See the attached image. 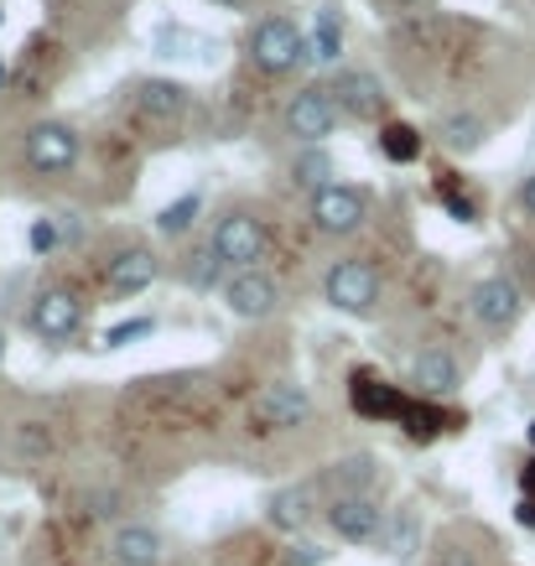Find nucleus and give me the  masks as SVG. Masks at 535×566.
<instances>
[{
	"instance_id": "f257e3e1",
	"label": "nucleus",
	"mask_w": 535,
	"mask_h": 566,
	"mask_svg": "<svg viewBox=\"0 0 535 566\" xmlns=\"http://www.w3.org/2000/svg\"><path fill=\"white\" fill-rule=\"evenodd\" d=\"M244 52H250V63H255L260 73H271V78L292 73L296 63H307V57H312L307 32H302L296 21H286V17L255 21V27H250V36H244Z\"/></svg>"
},
{
	"instance_id": "f03ea898",
	"label": "nucleus",
	"mask_w": 535,
	"mask_h": 566,
	"mask_svg": "<svg viewBox=\"0 0 535 566\" xmlns=\"http://www.w3.org/2000/svg\"><path fill=\"white\" fill-rule=\"evenodd\" d=\"M323 302L344 317H375L380 307V271L369 260H333L323 275Z\"/></svg>"
},
{
	"instance_id": "7ed1b4c3",
	"label": "nucleus",
	"mask_w": 535,
	"mask_h": 566,
	"mask_svg": "<svg viewBox=\"0 0 535 566\" xmlns=\"http://www.w3.org/2000/svg\"><path fill=\"white\" fill-rule=\"evenodd\" d=\"M208 250L224 260L229 271H260V260L271 255V229L255 213H224V219L213 223Z\"/></svg>"
},
{
	"instance_id": "20e7f679",
	"label": "nucleus",
	"mask_w": 535,
	"mask_h": 566,
	"mask_svg": "<svg viewBox=\"0 0 535 566\" xmlns=\"http://www.w3.org/2000/svg\"><path fill=\"white\" fill-rule=\"evenodd\" d=\"M323 520H328V531L348 546H369V541H380L385 535V520L390 510H380V499L375 494H333L323 504Z\"/></svg>"
},
{
	"instance_id": "39448f33",
	"label": "nucleus",
	"mask_w": 535,
	"mask_h": 566,
	"mask_svg": "<svg viewBox=\"0 0 535 566\" xmlns=\"http://www.w3.org/2000/svg\"><path fill=\"white\" fill-rule=\"evenodd\" d=\"M27 327H32L42 344H63V338H73L84 327V296L73 292V286H42L32 312H27Z\"/></svg>"
},
{
	"instance_id": "423d86ee",
	"label": "nucleus",
	"mask_w": 535,
	"mask_h": 566,
	"mask_svg": "<svg viewBox=\"0 0 535 566\" xmlns=\"http://www.w3.org/2000/svg\"><path fill=\"white\" fill-rule=\"evenodd\" d=\"M364 219H369V192L364 188L328 182L323 192H312V223H317V234L344 240V234H359Z\"/></svg>"
},
{
	"instance_id": "0eeeda50",
	"label": "nucleus",
	"mask_w": 535,
	"mask_h": 566,
	"mask_svg": "<svg viewBox=\"0 0 535 566\" xmlns=\"http://www.w3.org/2000/svg\"><path fill=\"white\" fill-rule=\"evenodd\" d=\"M468 312L484 333H510L525 312V292H520L510 275H484L473 292H468Z\"/></svg>"
},
{
	"instance_id": "6e6552de",
	"label": "nucleus",
	"mask_w": 535,
	"mask_h": 566,
	"mask_svg": "<svg viewBox=\"0 0 535 566\" xmlns=\"http://www.w3.org/2000/svg\"><path fill=\"white\" fill-rule=\"evenodd\" d=\"M224 307L240 317V323H265V317H276L281 312V286L276 275L265 271H234L224 281Z\"/></svg>"
},
{
	"instance_id": "1a4fd4ad",
	"label": "nucleus",
	"mask_w": 535,
	"mask_h": 566,
	"mask_svg": "<svg viewBox=\"0 0 535 566\" xmlns=\"http://www.w3.org/2000/svg\"><path fill=\"white\" fill-rule=\"evenodd\" d=\"M333 130H338V104H333L328 88H296L292 104H286V136L302 140V146H323Z\"/></svg>"
},
{
	"instance_id": "9d476101",
	"label": "nucleus",
	"mask_w": 535,
	"mask_h": 566,
	"mask_svg": "<svg viewBox=\"0 0 535 566\" xmlns=\"http://www.w3.org/2000/svg\"><path fill=\"white\" fill-rule=\"evenodd\" d=\"M21 146H27V167L42 172V177L69 172L73 161H78V130L63 125V120H36Z\"/></svg>"
},
{
	"instance_id": "9b49d317",
	"label": "nucleus",
	"mask_w": 535,
	"mask_h": 566,
	"mask_svg": "<svg viewBox=\"0 0 535 566\" xmlns=\"http://www.w3.org/2000/svg\"><path fill=\"white\" fill-rule=\"evenodd\" d=\"M328 94H333V104H338V115H354V120H380L385 104H390L380 73H369V69H338Z\"/></svg>"
},
{
	"instance_id": "f8f14e48",
	"label": "nucleus",
	"mask_w": 535,
	"mask_h": 566,
	"mask_svg": "<svg viewBox=\"0 0 535 566\" xmlns=\"http://www.w3.org/2000/svg\"><path fill=\"white\" fill-rule=\"evenodd\" d=\"M250 416H255L260 427H271V431H296V427H307L312 395L302 390L296 379H271V385L255 395Z\"/></svg>"
},
{
	"instance_id": "ddd939ff",
	"label": "nucleus",
	"mask_w": 535,
	"mask_h": 566,
	"mask_svg": "<svg viewBox=\"0 0 535 566\" xmlns=\"http://www.w3.org/2000/svg\"><path fill=\"white\" fill-rule=\"evenodd\" d=\"M348 395H354V411H359L364 421H406V411H411V400H406L396 385L375 379L369 369H359V375H354Z\"/></svg>"
},
{
	"instance_id": "4468645a",
	"label": "nucleus",
	"mask_w": 535,
	"mask_h": 566,
	"mask_svg": "<svg viewBox=\"0 0 535 566\" xmlns=\"http://www.w3.org/2000/svg\"><path fill=\"white\" fill-rule=\"evenodd\" d=\"M312 515H317V483H286V489H276V494L265 499V520L281 535L307 531Z\"/></svg>"
},
{
	"instance_id": "2eb2a0df",
	"label": "nucleus",
	"mask_w": 535,
	"mask_h": 566,
	"mask_svg": "<svg viewBox=\"0 0 535 566\" xmlns=\"http://www.w3.org/2000/svg\"><path fill=\"white\" fill-rule=\"evenodd\" d=\"M411 385L421 400H448L463 385V369H458V359H452L448 348H421L411 359Z\"/></svg>"
},
{
	"instance_id": "dca6fc26",
	"label": "nucleus",
	"mask_w": 535,
	"mask_h": 566,
	"mask_svg": "<svg viewBox=\"0 0 535 566\" xmlns=\"http://www.w3.org/2000/svg\"><path fill=\"white\" fill-rule=\"evenodd\" d=\"M156 275H161V260H156L146 244H130V250H120V255L109 260V292L140 296L146 286H156Z\"/></svg>"
},
{
	"instance_id": "f3484780",
	"label": "nucleus",
	"mask_w": 535,
	"mask_h": 566,
	"mask_svg": "<svg viewBox=\"0 0 535 566\" xmlns=\"http://www.w3.org/2000/svg\"><path fill=\"white\" fill-rule=\"evenodd\" d=\"M109 556H115V566H161L167 546H161V535L151 525H120L115 541H109Z\"/></svg>"
},
{
	"instance_id": "a211bd4d",
	"label": "nucleus",
	"mask_w": 535,
	"mask_h": 566,
	"mask_svg": "<svg viewBox=\"0 0 535 566\" xmlns=\"http://www.w3.org/2000/svg\"><path fill=\"white\" fill-rule=\"evenodd\" d=\"M437 140H442L452 156H473L489 140V120L473 115V109H452V115H442V125H437Z\"/></svg>"
},
{
	"instance_id": "6ab92c4d",
	"label": "nucleus",
	"mask_w": 535,
	"mask_h": 566,
	"mask_svg": "<svg viewBox=\"0 0 535 566\" xmlns=\"http://www.w3.org/2000/svg\"><path fill=\"white\" fill-rule=\"evenodd\" d=\"M375 479H380V458H369V452H348L328 468L333 494H375Z\"/></svg>"
},
{
	"instance_id": "aec40b11",
	"label": "nucleus",
	"mask_w": 535,
	"mask_h": 566,
	"mask_svg": "<svg viewBox=\"0 0 535 566\" xmlns=\"http://www.w3.org/2000/svg\"><path fill=\"white\" fill-rule=\"evenodd\" d=\"M136 104L146 115H182V109H188V88L172 84V78H140Z\"/></svg>"
},
{
	"instance_id": "412c9836",
	"label": "nucleus",
	"mask_w": 535,
	"mask_h": 566,
	"mask_svg": "<svg viewBox=\"0 0 535 566\" xmlns=\"http://www.w3.org/2000/svg\"><path fill=\"white\" fill-rule=\"evenodd\" d=\"M380 546L390 551L396 562H411L416 551H421V515H416V510H396V515L385 520Z\"/></svg>"
},
{
	"instance_id": "4be33fe9",
	"label": "nucleus",
	"mask_w": 535,
	"mask_h": 566,
	"mask_svg": "<svg viewBox=\"0 0 535 566\" xmlns=\"http://www.w3.org/2000/svg\"><path fill=\"white\" fill-rule=\"evenodd\" d=\"M156 52L161 57H219V42H208V36H198V32H188V27H161L156 32Z\"/></svg>"
},
{
	"instance_id": "5701e85b",
	"label": "nucleus",
	"mask_w": 535,
	"mask_h": 566,
	"mask_svg": "<svg viewBox=\"0 0 535 566\" xmlns=\"http://www.w3.org/2000/svg\"><path fill=\"white\" fill-rule=\"evenodd\" d=\"M177 275H182V281H188L192 292H213V286H219V292H224V260L213 255V250H192L188 260H182V265H177Z\"/></svg>"
},
{
	"instance_id": "b1692460",
	"label": "nucleus",
	"mask_w": 535,
	"mask_h": 566,
	"mask_svg": "<svg viewBox=\"0 0 535 566\" xmlns=\"http://www.w3.org/2000/svg\"><path fill=\"white\" fill-rule=\"evenodd\" d=\"M380 156L385 161H416L421 156V130L416 125H406V120H390V125H380Z\"/></svg>"
},
{
	"instance_id": "393cba45",
	"label": "nucleus",
	"mask_w": 535,
	"mask_h": 566,
	"mask_svg": "<svg viewBox=\"0 0 535 566\" xmlns=\"http://www.w3.org/2000/svg\"><path fill=\"white\" fill-rule=\"evenodd\" d=\"M292 182L296 188H312V192H323L333 182V161L323 146H307V151L292 161Z\"/></svg>"
},
{
	"instance_id": "a878e982",
	"label": "nucleus",
	"mask_w": 535,
	"mask_h": 566,
	"mask_svg": "<svg viewBox=\"0 0 535 566\" xmlns=\"http://www.w3.org/2000/svg\"><path fill=\"white\" fill-rule=\"evenodd\" d=\"M312 48V63H338V52H344V27L333 11H317V32L307 36Z\"/></svg>"
},
{
	"instance_id": "bb28decb",
	"label": "nucleus",
	"mask_w": 535,
	"mask_h": 566,
	"mask_svg": "<svg viewBox=\"0 0 535 566\" xmlns=\"http://www.w3.org/2000/svg\"><path fill=\"white\" fill-rule=\"evenodd\" d=\"M198 213H203V198H198V192H182L177 203H167L161 213H156V229L177 240V234H188V229H192V219H198Z\"/></svg>"
},
{
	"instance_id": "cd10ccee",
	"label": "nucleus",
	"mask_w": 535,
	"mask_h": 566,
	"mask_svg": "<svg viewBox=\"0 0 535 566\" xmlns=\"http://www.w3.org/2000/svg\"><path fill=\"white\" fill-rule=\"evenodd\" d=\"M400 427H406V437H416V442H432L437 431H448V416L437 411L432 400H421V406L411 400V411H406V421H400Z\"/></svg>"
},
{
	"instance_id": "c85d7f7f",
	"label": "nucleus",
	"mask_w": 535,
	"mask_h": 566,
	"mask_svg": "<svg viewBox=\"0 0 535 566\" xmlns=\"http://www.w3.org/2000/svg\"><path fill=\"white\" fill-rule=\"evenodd\" d=\"M151 317H130V323H115L109 333H104V348H125V344H136V338H146L151 333Z\"/></svg>"
},
{
	"instance_id": "c756f323",
	"label": "nucleus",
	"mask_w": 535,
	"mask_h": 566,
	"mask_svg": "<svg viewBox=\"0 0 535 566\" xmlns=\"http://www.w3.org/2000/svg\"><path fill=\"white\" fill-rule=\"evenodd\" d=\"M281 562L286 566H328V551L317 546V541H292V546L281 551Z\"/></svg>"
},
{
	"instance_id": "7c9ffc66",
	"label": "nucleus",
	"mask_w": 535,
	"mask_h": 566,
	"mask_svg": "<svg viewBox=\"0 0 535 566\" xmlns=\"http://www.w3.org/2000/svg\"><path fill=\"white\" fill-rule=\"evenodd\" d=\"M27 244H32V255H52V250H57V219H36Z\"/></svg>"
},
{
	"instance_id": "2f4dec72",
	"label": "nucleus",
	"mask_w": 535,
	"mask_h": 566,
	"mask_svg": "<svg viewBox=\"0 0 535 566\" xmlns=\"http://www.w3.org/2000/svg\"><path fill=\"white\" fill-rule=\"evenodd\" d=\"M437 566H473V551H468V546H448L442 556H437Z\"/></svg>"
},
{
	"instance_id": "473e14b6",
	"label": "nucleus",
	"mask_w": 535,
	"mask_h": 566,
	"mask_svg": "<svg viewBox=\"0 0 535 566\" xmlns=\"http://www.w3.org/2000/svg\"><path fill=\"white\" fill-rule=\"evenodd\" d=\"M520 213H525V219H535V172L520 182Z\"/></svg>"
},
{
	"instance_id": "72a5a7b5",
	"label": "nucleus",
	"mask_w": 535,
	"mask_h": 566,
	"mask_svg": "<svg viewBox=\"0 0 535 566\" xmlns=\"http://www.w3.org/2000/svg\"><path fill=\"white\" fill-rule=\"evenodd\" d=\"M515 520H520V525H525V531H535V499H520Z\"/></svg>"
},
{
	"instance_id": "f704fd0d",
	"label": "nucleus",
	"mask_w": 535,
	"mask_h": 566,
	"mask_svg": "<svg viewBox=\"0 0 535 566\" xmlns=\"http://www.w3.org/2000/svg\"><path fill=\"white\" fill-rule=\"evenodd\" d=\"M520 489H525V499H535V458L525 463V473H520Z\"/></svg>"
},
{
	"instance_id": "c9c22d12",
	"label": "nucleus",
	"mask_w": 535,
	"mask_h": 566,
	"mask_svg": "<svg viewBox=\"0 0 535 566\" xmlns=\"http://www.w3.org/2000/svg\"><path fill=\"white\" fill-rule=\"evenodd\" d=\"M213 6H229V11H244V0H213Z\"/></svg>"
},
{
	"instance_id": "e433bc0d",
	"label": "nucleus",
	"mask_w": 535,
	"mask_h": 566,
	"mask_svg": "<svg viewBox=\"0 0 535 566\" xmlns=\"http://www.w3.org/2000/svg\"><path fill=\"white\" fill-rule=\"evenodd\" d=\"M6 84H11V69H6V63H0V88H6Z\"/></svg>"
},
{
	"instance_id": "4c0bfd02",
	"label": "nucleus",
	"mask_w": 535,
	"mask_h": 566,
	"mask_svg": "<svg viewBox=\"0 0 535 566\" xmlns=\"http://www.w3.org/2000/svg\"><path fill=\"white\" fill-rule=\"evenodd\" d=\"M0 364H6V333H0Z\"/></svg>"
},
{
	"instance_id": "58836bf2",
	"label": "nucleus",
	"mask_w": 535,
	"mask_h": 566,
	"mask_svg": "<svg viewBox=\"0 0 535 566\" xmlns=\"http://www.w3.org/2000/svg\"><path fill=\"white\" fill-rule=\"evenodd\" d=\"M525 437H531V447H535V421H531V431H525Z\"/></svg>"
},
{
	"instance_id": "ea45409f",
	"label": "nucleus",
	"mask_w": 535,
	"mask_h": 566,
	"mask_svg": "<svg viewBox=\"0 0 535 566\" xmlns=\"http://www.w3.org/2000/svg\"><path fill=\"white\" fill-rule=\"evenodd\" d=\"M396 6H416V0H396Z\"/></svg>"
}]
</instances>
